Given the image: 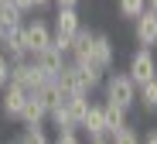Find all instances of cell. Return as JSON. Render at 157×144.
I'll return each instance as SVG.
<instances>
[{
  "instance_id": "obj_6",
  "label": "cell",
  "mask_w": 157,
  "mask_h": 144,
  "mask_svg": "<svg viewBox=\"0 0 157 144\" xmlns=\"http://www.w3.org/2000/svg\"><path fill=\"white\" fill-rule=\"evenodd\" d=\"M89 62L99 69V72H113V62H116V45H113V38L109 35H102V31H96V38H92V55H89Z\"/></svg>"
},
{
  "instance_id": "obj_11",
  "label": "cell",
  "mask_w": 157,
  "mask_h": 144,
  "mask_svg": "<svg viewBox=\"0 0 157 144\" xmlns=\"http://www.w3.org/2000/svg\"><path fill=\"white\" fill-rule=\"evenodd\" d=\"M21 124L24 127H44L48 124V106L38 93H28V100H24V110H21Z\"/></svg>"
},
{
  "instance_id": "obj_14",
  "label": "cell",
  "mask_w": 157,
  "mask_h": 144,
  "mask_svg": "<svg viewBox=\"0 0 157 144\" xmlns=\"http://www.w3.org/2000/svg\"><path fill=\"white\" fill-rule=\"evenodd\" d=\"M102 117H106V137L120 134L123 127H130V110L116 106V103H106L102 100Z\"/></svg>"
},
{
  "instance_id": "obj_19",
  "label": "cell",
  "mask_w": 157,
  "mask_h": 144,
  "mask_svg": "<svg viewBox=\"0 0 157 144\" xmlns=\"http://www.w3.org/2000/svg\"><path fill=\"white\" fill-rule=\"evenodd\" d=\"M17 144H51L44 127H24V134L17 137Z\"/></svg>"
},
{
  "instance_id": "obj_3",
  "label": "cell",
  "mask_w": 157,
  "mask_h": 144,
  "mask_svg": "<svg viewBox=\"0 0 157 144\" xmlns=\"http://www.w3.org/2000/svg\"><path fill=\"white\" fill-rule=\"evenodd\" d=\"M10 82L21 86V89H28V93H38L48 79L41 76V69L34 65V59H24V62H10Z\"/></svg>"
},
{
  "instance_id": "obj_26",
  "label": "cell",
  "mask_w": 157,
  "mask_h": 144,
  "mask_svg": "<svg viewBox=\"0 0 157 144\" xmlns=\"http://www.w3.org/2000/svg\"><path fill=\"white\" fill-rule=\"evenodd\" d=\"M55 7H78V0H55Z\"/></svg>"
},
{
  "instance_id": "obj_13",
  "label": "cell",
  "mask_w": 157,
  "mask_h": 144,
  "mask_svg": "<svg viewBox=\"0 0 157 144\" xmlns=\"http://www.w3.org/2000/svg\"><path fill=\"white\" fill-rule=\"evenodd\" d=\"M78 130L89 134V137H102L106 134V117H102V103H89L86 117L78 120Z\"/></svg>"
},
{
  "instance_id": "obj_21",
  "label": "cell",
  "mask_w": 157,
  "mask_h": 144,
  "mask_svg": "<svg viewBox=\"0 0 157 144\" xmlns=\"http://www.w3.org/2000/svg\"><path fill=\"white\" fill-rule=\"evenodd\" d=\"M51 144H82V134L78 130H62V134H55Z\"/></svg>"
},
{
  "instance_id": "obj_9",
  "label": "cell",
  "mask_w": 157,
  "mask_h": 144,
  "mask_svg": "<svg viewBox=\"0 0 157 144\" xmlns=\"http://www.w3.org/2000/svg\"><path fill=\"white\" fill-rule=\"evenodd\" d=\"M65 62H68V59H65V55H62L55 45H48L44 51H38V55H34V65L41 69V76H44L48 82H55V79H58V72L65 69Z\"/></svg>"
},
{
  "instance_id": "obj_30",
  "label": "cell",
  "mask_w": 157,
  "mask_h": 144,
  "mask_svg": "<svg viewBox=\"0 0 157 144\" xmlns=\"http://www.w3.org/2000/svg\"><path fill=\"white\" fill-rule=\"evenodd\" d=\"M0 4H4V0H0Z\"/></svg>"
},
{
  "instance_id": "obj_17",
  "label": "cell",
  "mask_w": 157,
  "mask_h": 144,
  "mask_svg": "<svg viewBox=\"0 0 157 144\" xmlns=\"http://www.w3.org/2000/svg\"><path fill=\"white\" fill-rule=\"evenodd\" d=\"M14 24H24V14L10 4V0H4V4H0V35H4L7 27H14Z\"/></svg>"
},
{
  "instance_id": "obj_29",
  "label": "cell",
  "mask_w": 157,
  "mask_h": 144,
  "mask_svg": "<svg viewBox=\"0 0 157 144\" xmlns=\"http://www.w3.org/2000/svg\"><path fill=\"white\" fill-rule=\"evenodd\" d=\"M7 144H17V137H14V141H7Z\"/></svg>"
},
{
  "instance_id": "obj_24",
  "label": "cell",
  "mask_w": 157,
  "mask_h": 144,
  "mask_svg": "<svg viewBox=\"0 0 157 144\" xmlns=\"http://www.w3.org/2000/svg\"><path fill=\"white\" fill-rule=\"evenodd\" d=\"M140 144H157V127H154V130H147V134L140 137Z\"/></svg>"
},
{
  "instance_id": "obj_1",
  "label": "cell",
  "mask_w": 157,
  "mask_h": 144,
  "mask_svg": "<svg viewBox=\"0 0 157 144\" xmlns=\"http://www.w3.org/2000/svg\"><path fill=\"white\" fill-rule=\"evenodd\" d=\"M102 93H106V103H116L123 110H133L137 106V86L126 72H109L102 76Z\"/></svg>"
},
{
  "instance_id": "obj_12",
  "label": "cell",
  "mask_w": 157,
  "mask_h": 144,
  "mask_svg": "<svg viewBox=\"0 0 157 144\" xmlns=\"http://www.w3.org/2000/svg\"><path fill=\"white\" fill-rule=\"evenodd\" d=\"M92 38H96V31L82 24V27L72 35V51H68V59H72V62H89V55H92Z\"/></svg>"
},
{
  "instance_id": "obj_22",
  "label": "cell",
  "mask_w": 157,
  "mask_h": 144,
  "mask_svg": "<svg viewBox=\"0 0 157 144\" xmlns=\"http://www.w3.org/2000/svg\"><path fill=\"white\" fill-rule=\"evenodd\" d=\"M7 82H10V59H7L4 51H0V89H4Z\"/></svg>"
},
{
  "instance_id": "obj_15",
  "label": "cell",
  "mask_w": 157,
  "mask_h": 144,
  "mask_svg": "<svg viewBox=\"0 0 157 144\" xmlns=\"http://www.w3.org/2000/svg\"><path fill=\"white\" fill-rule=\"evenodd\" d=\"M48 124L55 127V134H62V130H78V124L72 120V113H68L65 103H58V106H51V110H48Z\"/></svg>"
},
{
  "instance_id": "obj_5",
  "label": "cell",
  "mask_w": 157,
  "mask_h": 144,
  "mask_svg": "<svg viewBox=\"0 0 157 144\" xmlns=\"http://www.w3.org/2000/svg\"><path fill=\"white\" fill-rule=\"evenodd\" d=\"M0 51H4L10 62L31 59L28 55V38H24V24H14V27H7V31L0 35Z\"/></svg>"
},
{
  "instance_id": "obj_23",
  "label": "cell",
  "mask_w": 157,
  "mask_h": 144,
  "mask_svg": "<svg viewBox=\"0 0 157 144\" xmlns=\"http://www.w3.org/2000/svg\"><path fill=\"white\" fill-rule=\"evenodd\" d=\"M10 4L24 14V21H28V14H34V4H31V0H10Z\"/></svg>"
},
{
  "instance_id": "obj_27",
  "label": "cell",
  "mask_w": 157,
  "mask_h": 144,
  "mask_svg": "<svg viewBox=\"0 0 157 144\" xmlns=\"http://www.w3.org/2000/svg\"><path fill=\"white\" fill-rule=\"evenodd\" d=\"M89 144H113V141H109L106 134H102V137H89Z\"/></svg>"
},
{
  "instance_id": "obj_18",
  "label": "cell",
  "mask_w": 157,
  "mask_h": 144,
  "mask_svg": "<svg viewBox=\"0 0 157 144\" xmlns=\"http://www.w3.org/2000/svg\"><path fill=\"white\" fill-rule=\"evenodd\" d=\"M116 10H120V17H126V21H137V17L147 10V0H116Z\"/></svg>"
},
{
  "instance_id": "obj_25",
  "label": "cell",
  "mask_w": 157,
  "mask_h": 144,
  "mask_svg": "<svg viewBox=\"0 0 157 144\" xmlns=\"http://www.w3.org/2000/svg\"><path fill=\"white\" fill-rule=\"evenodd\" d=\"M31 4H34V10H48L51 4H55V0H31Z\"/></svg>"
},
{
  "instance_id": "obj_28",
  "label": "cell",
  "mask_w": 157,
  "mask_h": 144,
  "mask_svg": "<svg viewBox=\"0 0 157 144\" xmlns=\"http://www.w3.org/2000/svg\"><path fill=\"white\" fill-rule=\"evenodd\" d=\"M147 10H154V14H157V0H147Z\"/></svg>"
},
{
  "instance_id": "obj_2",
  "label": "cell",
  "mask_w": 157,
  "mask_h": 144,
  "mask_svg": "<svg viewBox=\"0 0 157 144\" xmlns=\"http://www.w3.org/2000/svg\"><path fill=\"white\" fill-rule=\"evenodd\" d=\"M123 72L133 79V86L150 82V79L157 76V55H154L150 48H137L133 55H130V62H126V69H123Z\"/></svg>"
},
{
  "instance_id": "obj_31",
  "label": "cell",
  "mask_w": 157,
  "mask_h": 144,
  "mask_svg": "<svg viewBox=\"0 0 157 144\" xmlns=\"http://www.w3.org/2000/svg\"><path fill=\"white\" fill-rule=\"evenodd\" d=\"M154 79H157V76H154Z\"/></svg>"
},
{
  "instance_id": "obj_7",
  "label": "cell",
  "mask_w": 157,
  "mask_h": 144,
  "mask_svg": "<svg viewBox=\"0 0 157 144\" xmlns=\"http://www.w3.org/2000/svg\"><path fill=\"white\" fill-rule=\"evenodd\" d=\"M24 100H28V89H21V86L7 82L4 89H0V117H7V120H21Z\"/></svg>"
},
{
  "instance_id": "obj_20",
  "label": "cell",
  "mask_w": 157,
  "mask_h": 144,
  "mask_svg": "<svg viewBox=\"0 0 157 144\" xmlns=\"http://www.w3.org/2000/svg\"><path fill=\"white\" fill-rule=\"evenodd\" d=\"M109 141H113V144H140V134H137L133 127H123V130H120V134H113Z\"/></svg>"
},
{
  "instance_id": "obj_10",
  "label": "cell",
  "mask_w": 157,
  "mask_h": 144,
  "mask_svg": "<svg viewBox=\"0 0 157 144\" xmlns=\"http://www.w3.org/2000/svg\"><path fill=\"white\" fill-rule=\"evenodd\" d=\"M133 38L140 48H157V14L154 10H144L137 21H133Z\"/></svg>"
},
{
  "instance_id": "obj_4",
  "label": "cell",
  "mask_w": 157,
  "mask_h": 144,
  "mask_svg": "<svg viewBox=\"0 0 157 144\" xmlns=\"http://www.w3.org/2000/svg\"><path fill=\"white\" fill-rule=\"evenodd\" d=\"M24 38H28V55H38L51 45V21L44 17H31L24 21Z\"/></svg>"
},
{
  "instance_id": "obj_16",
  "label": "cell",
  "mask_w": 157,
  "mask_h": 144,
  "mask_svg": "<svg viewBox=\"0 0 157 144\" xmlns=\"http://www.w3.org/2000/svg\"><path fill=\"white\" fill-rule=\"evenodd\" d=\"M137 103H140L144 110H150V113H157V79H150V82H144V86H137Z\"/></svg>"
},
{
  "instance_id": "obj_8",
  "label": "cell",
  "mask_w": 157,
  "mask_h": 144,
  "mask_svg": "<svg viewBox=\"0 0 157 144\" xmlns=\"http://www.w3.org/2000/svg\"><path fill=\"white\" fill-rule=\"evenodd\" d=\"M78 27H82L78 7H58L55 17H51V35H55V38H72Z\"/></svg>"
}]
</instances>
